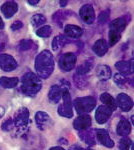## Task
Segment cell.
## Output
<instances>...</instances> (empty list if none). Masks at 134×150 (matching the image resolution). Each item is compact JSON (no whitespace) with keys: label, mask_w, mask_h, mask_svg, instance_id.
Instances as JSON below:
<instances>
[{"label":"cell","mask_w":134,"mask_h":150,"mask_svg":"<svg viewBox=\"0 0 134 150\" xmlns=\"http://www.w3.org/2000/svg\"><path fill=\"white\" fill-rule=\"evenodd\" d=\"M54 57L49 50H43L35 58V70L39 78H48L54 71Z\"/></svg>","instance_id":"1"},{"label":"cell","mask_w":134,"mask_h":150,"mask_svg":"<svg viewBox=\"0 0 134 150\" xmlns=\"http://www.w3.org/2000/svg\"><path fill=\"white\" fill-rule=\"evenodd\" d=\"M42 88V81L33 72H26L21 79V92L26 96H35Z\"/></svg>","instance_id":"2"},{"label":"cell","mask_w":134,"mask_h":150,"mask_svg":"<svg viewBox=\"0 0 134 150\" xmlns=\"http://www.w3.org/2000/svg\"><path fill=\"white\" fill-rule=\"evenodd\" d=\"M72 103L78 114H86L94 109V107L96 106V99L93 96L78 97L75 98Z\"/></svg>","instance_id":"3"},{"label":"cell","mask_w":134,"mask_h":150,"mask_svg":"<svg viewBox=\"0 0 134 150\" xmlns=\"http://www.w3.org/2000/svg\"><path fill=\"white\" fill-rule=\"evenodd\" d=\"M14 126H15L20 133L25 132L28 129V125L30 123L29 119V110L26 107H22L16 111L14 114Z\"/></svg>","instance_id":"4"},{"label":"cell","mask_w":134,"mask_h":150,"mask_svg":"<svg viewBox=\"0 0 134 150\" xmlns=\"http://www.w3.org/2000/svg\"><path fill=\"white\" fill-rule=\"evenodd\" d=\"M62 103L58 106V114L65 118H71L73 116L72 100L69 89H65L62 94Z\"/></svg>","instance_id":"5"},{"label":"cell","mask_w":134,"mask_h":150,"mask_svg":"<svg viewBox=\"0 0 134 150\" xmlns=\"http://www.w3.org/2000/svg\"><path fill=\"white\" fill-rule=\"evenodd\" d=\"M65 89H69V83L65 80H62L59 84L51 86L49 92H48V98L52 103H58L62 98L63 91Z\"/></svg>","instance_id":"6"},{"label":"cell","mask_w":134,"mask_h":150,"mask_svg":"<svg viewBox=\"0 0 134 150\" xmlns=\"http://www.w3.org/2000/svg\"><path fill=\"white\" fill-rule=\"evenodd\" d=\"M76 60H77V56L75 53L73 52L64 53V54L59 57V60H58L59 68L63 72L70 71V70L74 68L75 64H76Z\"/></svg>","instance_id":"7"},{"label":"cell","mask_w":134,"mask_h":150,"mask_svg":"<svg viewBox=\"0 0 134 150\" xmlns=\"http://www.w3.org/2000/svg\"><path fill=\"white\" fill-rule=\"evenodd\" d=\"M35 122L37 127L40 130H46L47 128H49L50 126H52L53 122L52 119L49 115L47 114L44 111H38L35 114Z\"/></svg>","instance_id":"8"},{"label":"cell","mask_w":134,"mask_h":150,"mask_svg":"<svg viewBox=\"0 0 134 150\" xmlns=\"http://www.w3.org/2000/svg\"><path fill=\"white\" fill-rule=\"evenodd\" d=\"M18 63L14 57L9 54H0V68L6 72H11L15 70Z\"/></svg>","instance_id":"9"},{"label":"cell","mask_w":134,"mask_h":150,"mask_svg":"<svg viewBox=\"0 0 134 150\" xmlns=\"http://www.w3.org/2000/svg\"><path fill=\"white\" fill-rule=\"evenodd\" d=\"M95 138L96 141L102 144L107 148H112L114 147V141L110 138L109 133L105 129H95Z\"/></svg>","instance_id":"10"},{"label":"cell","mask_w":134,"mask_h":150,"mask_svg":"<svg viewBox=\"0 0 134 150\" xmlns=\"http://www.w3.org/2000/svg\"><path fill=\"white\" fill-rule=\"evenodd\" d=\"M112 112L113 111L109 107H107L105 105H100L95 112V120L98 124H104V123L108 121V119L112 115Z\"/></svg>","instance_id":"11"},{"label":"cell","mask_w":134,"mask_h":150,"mask_svg":"<svg viewBox=\"0 0 134 150\" xmlns=\"http://www.w3.org/2000/svg\"><path fill=\"white\" fill-rule=\"evenodd\" d=\"M92 119L88 114H80L73 122V127L78 131L89 129L91 126Z\"/></svg>","instance_id":"12"},{"label":"cell","mask_w":134,"mask_h":150,"mask_svg":"<svg viewBox=\"0 0 134 150\" xmlns=\"http://www.w3.org/2000/svg\"><path fill=\"white\" fill-rule=\"evenodd\" d=\"M79 15L85 23L92 24L95 20V11L93 6L90 4L83 5L79 10Z\"/></svg>","instance_id":"13"},{"label":"cell","mask_w":134,"mask_h":150,"mask_svg":"<svg viewBox=\"0 0 134 150\" xmlns=\"http://www.w3.org/2000/svg\"><path fill=\"white\" fill-rule=\"evenodd\" d=\"M115 101H116L117 106H119V108H120L122 111H125V112L130 111L131 109H132V107H133L132 98H131L130 96H128L127 94H125V93L118 94L117 97H116V99H115Z\"/></svg>","instance_id":"14"},{"label":"cell","mask_w":134,"mask_h":150,"mask_svg":"<svg viewBox=\"0 0 134 150\" xmlns=\"http://www.w3.org/2000/svg\"><path fill=\"white\" fill-rule=\"evenodd\" d=\"M17 11H18V4L15 1H7L1 6V12L7 19L11 18Z\"/></svg>","instance_id":"15"},{"label":"cell","mask_w":134,"mask_h":150,"mask_svg":"<svg viewBox=\"0 0 134 150\" xmlns=\"http://www.w3.org/2000/svg\"><path fill=\"white\" fill-rule=\"evenodd\" d=\"M116 69L119 71V73L127 76L132 74L133 72V59H130L129 61H118L115 63Z\"/></svg>","instance_id":"16"},{"label":"cell","mask_w":134,"mask_h":150,"mask_svg":"<svg viewBox=\"0 0 134 150\" xmlns=\"http://www.w3.org/2000/svg\"><path fill=\"white\" fill-rule=\"evenodd\" d=\"M129 19L130 18L126 19V16L114 19L113 21H111L110 25H109L110 30H114V31H117L119 33H122V31L126 28V26H127V24L129 22Z\"/></svg>","instance_id":"17"},{"label":"cell","mask_w":134,"mask_h":150,"mask_svg":"<svg viewBox=\"0 0 134 150\" xmlns=\"http://www.w3.org/2000/svg\"><path fill=\"white\" fill-rule=\"evenodd\" d=\"M64 32L65 35L69 38H80L83 34V29L73 24H68L65 26Z\"/></svg>","instance_id":"18"},{"label":"cell","mask_w":134,"mask_h":150,"mask_svg":"<svg viewBox=\"0 0 134 150\" xmlns=\"http://www.w3.org/2000/svg\"><path fill=\"white\" fill-rule=\"evenodd\" d=\"M108 48L109 46H108V44H107V42L103 38H101V39H98L94 43L93 51L97 56L101 57L106 54V52L108 51Z\"/></svg>","instance_id":"19"},{"label":"cell","mask_w":134,"mask_h":150,"mask_svg":"<svg viewBox=\"0 0 134 150\" xmlns=\"http://www.w3.org/2000/svg\"><path fill=\"white\" fill-rule=\"evenodd\" d=\"M79 137L89 146H93V145L96 144V138H95L93 130L86 129L83 130V131H79Z\"/></svg>","instance_id":"20"},{"label":"cell","mask_w":134,"mask_h":150,"mask_svg":"<svg viewBox=\"0 0 134 150\" xmlns=\"http://www.w3.org/2000/svg\"><path fill=\"white\" fill-rule=\"evenodd\" d=\"M116 132H117L118 135L120 136H127L129 133L131 132V124L129 123L127 119H122L119 121L117 127H116Z\"/></svg>","instance_id":"21"},{"label":"cell","mask_w":134,"mask_h":150,"mask_svg":"<svg viewBox=\"0 0 134 150\" xmlns=\"http://www.w3.org/2000/svg\"><path fill=\"white\" fill-rule=\"evenodd\" d=\"M111 69L109 66H107V65H100V66H98V68L96 70V75L97 77L99 78V80L101 81H106L108 80V79H110L111 77Z\"/></svg>","instance_id":"22"},{"label":"cell","mask_w":134,"mask_h":150,"mask_svg":"<svg viewBox=\"0 0 134 150\" xmlns=\"http://www.w3.org/2000/svg\"><path fill=\"white\" fill-rule=\"evenodd\" d=\"M19 82V79L17 77H6L2 76L0 77V86L6 89L14 88Z\"/></svg>","instance_id":"23"},{"label":"cell","mask_w":134,"mask_h":150,"mask_svg":"<svg viewBox=\"0 0 134 150\" xmlns=\"http://www.w3.org/2000/svg\"><path fill=\"white\" fill-rule=\"evenodd\" d=\"M100 101L102 103H104V105L109 107L112 111H114L117 108V104H116V101L109 93L104 92L101 94L100 96Z\"/></svg>","instance_id":"24"},{"label":"cell","mask_w":134,"mask_h":150,"mask_svg":"<svg viewBox=\"0 0 134 150\" xmlns=\"http://www.w3.org/2000/svg\"><path fill=\"white\" fill-rule=\"evenodd\" d=\"M93 68V60L88 59L86 61H84L82 64H80L77 67L76 74L78 75H86L89 71H91V69Z\"/></svg>","instance_id":"25"},{"label":"cell","mask_w":134,"mask_h":150,"mask_svg":"<svg viewBox=\"0 0 134 150\" xmlns=\"http://www.w3.org/2000/svg\"><path fill=\"white\" fill-rule=\"evenodd\" d=\"M68 42L67 38L64 35H57L54 37L52 41V49L54 51H57L60 47H63Z\"/></svg>","instance_id":"26"},{"label":"cell","mask_w":134,"mask_h":150,"mask_svg":"<svg viewBox=\"0 0 134 150\" xmlns=\"http://www.w3.org/2000/svg\"><path fill=\"white\" fill-rule=\"evenodd\" d=\"M73 79H74V84H75V86H76L77 88H79V89H84V88H86V87L88 86V84H89L88 79L85 78L84 75L75 74V75H74V77H73Z\"/></svg>","instance_id":"27"},{"label":"cell","mask_w":134,"mask_h":150,"mask_svg":"<svg viewBox=\"0 0 134 150\" xmlns=\"http://www.w3.org/2000/svg\"><path fill=\"white\" fill-rule=\"evenodd\" d=\"M31 23L34 27H39V26L46 23V17L43 14H35L31 18Z\"/></svg>","instance_id":"28"},{"label":"cell","mask_w":134,"mask_h":150,"mask_svg":"<svg viewBox=\"0 0 134 150\" xmlns=\"http://www.w3.org/2000/svg\"><path fill=\"white\" fill-rule=\"evenodd\" d=\"M109 42L107 43L108 46H113L115 45L116 43L118 42L119 40L121 39V33L117 32V31H114V30H110L109 31Z\"/></svg>","instance_id":"29"},{"label":"cell","mask_w":134,"mask_h":150,"mask_svg":"<svg viewBox=\"0 0 134 150\" xmlns=\"http://www.w3.org/2000/svg\"><path fill=\"white\" fill-rule=\"evenodd\" d=\"M51 33H52V28H51L49 25L41 26V27L38 28V30L36 31V34L39 36V37H43V38L49 37L51 35Z\"/></svg>","instance_id":"30"},{"label":"cell","mask_w":134,"mask_h":150,"mask_svg":"<svg viewBox=\"0 0 134 150\" xmlns=\"http://www.w3.org/2000/svg\"><path fill=\"white\" fill-rule=\"evenodd\" d=\"M113 80L119 87H120V88H124V87L126 86V84H127V81H128L127 79H126V77L124 76V75L120 74V73H117V74L114 75Z\"/></svg>","instance_id":"31"},{"label":"cell","mask_w":134,"mask_h":150,"mask_svg":"<svg viewBox=\"0 0 134 150\" xmlns=\"http://www.w3.org/2000/svg\"><path fill=\"white\" fill-rule=\"evenodd\" d=\"M131 144H132L131 139L127 136H124L123 138L119 141L118 148L119 150H129V148L131 147Z\"/></svg>","instance_id":"32"},{"label":"cell","mask_w":134,"mask_h":150,"mask_svg":"<svg viewBox=\"0 0 134 150\" xmlns=\"http://www.w3.org/2000/svg\"><path fill=\"white\" fill-rule=\"evenodd\" d=\"M33 41L30 40V39H23L21 40L20 42H19V50H21V51H26V50H29L31 47L33 46Z\"/></svg>","instance_id":"33"},{"label":"cell","mask_w":134,"mask_h":150,"mask_svg":"<svg viewBox=\"0 0 134 150\" xmlns=\"http://www.w3.org/2000/svg\"><path fill=\"white\" fill-rule=\"evenodd\" d=\"M13 128H14V121L12 118H8V119L3 121V123L1 124V129L5 132L11 131Z\"/></svg>","instance_id":"34"},{"label":"cell","mask_w":134,"mask_h":150,"mask_svg":"<svg viewBox=\"0 0 134 150\" xmlns=\"http://www.w3.org/2000/svg\"><path fill=\"white\" fill-rule=\"evenodd\" d=\"M109 15H110V10H108V9L100 12V14H99V16H98V22L101 24L107 22L109 19Z\"/></svg>","instance_id":"35"},{"label":"cell","mask_w":134,"mask_h":150,"mask_svg":"<svg viewBox=\"0 0 134 150\" xmlns=\"http://www.w3.org/2000/svg\"><path fill=\"white\" fill-rule=\"evenodd\" d=\"M22 27H23V23L21 22V21H19V20L15 21V22H14L10 26L11 30H13V31H17V30H19V29H21Z\"/></svg>","instance_id":"36"},{"label":"cell","mask_w":134,"mask_h":150,"mask_svg":"<svg viewBox=\"0 0 134 150\" xmlns=\"http://www.w3.org/2000/svg\"><path fill=\"white\" fill-rule=\"evenodd\" d=\"M69 150H87V149H85V148H83V147H81L80 145L75 144V145H72V146L69 148Z\"/></svg>","instance_id":"37"},{"label":"cell","mask_w":134,"mask_h":150,"mask_svg":"<svg viewBox=\"0 0 134 150\" xmlns=\"http://www.w3.org/2000/svg\"><path fill=\"white\" fill-rule=\"evenodd\" d=\"M27 3L30 4V5H36V4L39 3V0H28Z\"/></svg>","instance_id":"38"},{"label":"cell","mask_w":134,"mask_h":150,"mask_svg":"<svg viewBox=\"0 0 134 150\" xmlns=\"http://www.w3.org/2000/svg\"><path fill=\"white\" fill-rule=\"evenodd\" d=\"M49 150H65V149L60 146H54V147H51Z\"/></svg>","instance_id":"39"},{"label":"cell","mask_w":134,"mask_h":150,"mask_svg":"<svg viewBox=\"0 0 134 150\" xmlns=\"http://www.w3.org/2000/svg\"><path fill=\"white\" fill-rule=\"evenodd\" d=\"M4 112H5V110H4V107H2V106H0V118H1L2 116L4 115Z\"/></svg>","instance_id":"40"},{"label":"cell","mask_w":134,"mask_h":150,"mask_svg":"<svg viewBox=\"0 0 134 150\" xmlns=\"http://www.w3.org/2000/svg\"><path fill=\"white\" fill-rule=\"evenodd\" d=\"M3 28H4V22L2 20L1 16H0V29H3Z\"/></svg>","instance_id":"41"},{"label":"cell","mask_w":134,"mask_h":150,"mask_svg":"<svg viewBox=\"0 0 134 150\" xmlns=\"http://www.w3.org/2000/svg\"><path fill=\"white\" fill-rule=\"evenodd\" d=\"M67 3H68L67 1H60V2H59V4H60V5H61L62 7H64Z\"/></svg>","instance_id":"42"}]
</instances>
